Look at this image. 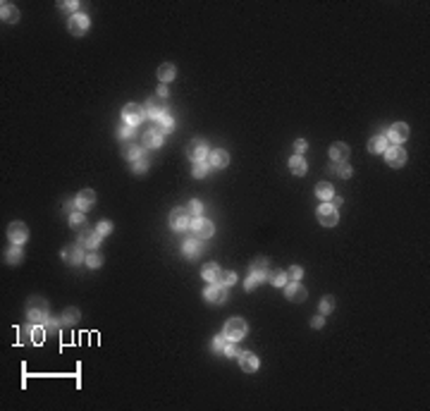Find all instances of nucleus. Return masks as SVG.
Masks as SVG:
<instances>
[{
    "label": "nucleus",
    "instance_id": "21",
    "mask_svg": "<svg viewBox=\"0 0 430 411\" xmlns=\"http://www.w3.org/2000/svg\"><path fill=\"white\" fill-rule=\"evenodd\" d=\"M330 158L335 160V163H344V160H349V146L342 144V141L332 144V146H330Z\"/></svg>",
    "mask_w": 430,
    "mask_h": 411
},
{
    "label": "nucleus",
    "instance_id": "15",
    "mask_svg": "<svg viewBox=\"0 0 430 411\" xmlns=\"http://www.w3.org/2000/svg\"><path fill=\"white\" fill-rule=\"evenodd\" d=\"M186 225H189V213H186V208H175V210L170 213V227L184 229Z\"/></svg>",
    "mask_w": 430,
    "mask_h": 411
},
{
    "label": "nucleus",
    "instance_id": "23",
    "mask_svg": "<svg viewBox=\"0 0 430 411\" xmlns=\"http://www.w3.org/2000/svg\"><path fill=\"white\" fill-rule=\"evenodd\" d=\"M285 294L289 301H304L306 299V289L299 285V282H289L287 287H285Z\"/></svg>",
    "mask_w": 430,
    "mask_h": 411
},
{
    "label": "nucleus",
    "instance_id": "35",
    "mask_svg": "<svg viewBox=\"0 0 430 411\" xmlns=\"http://www.w3.org/2000/svg\"><path fill=\"white\" fill-rule=\"evenodd\" d=\"M84 261H86V266H89V268H101V266H103V256H101V253H96V251H91Z\"/></svg>",
    "mask_w": 430,
    "mask_h": 411
},
{
    "label": "nucleus",
    "instance_id": "53",
    "mask_svg": "<svg viewBox=\"0 0 430 411\" xmlns=\"http://www.w3.org/2000/svg\"><path fill=\"white\" fill-rule=\"evenodd\" d=\"M258 282H261V280H256V277H253V275H249V280H246V282H244V287H246V292H251V289H253V287H256V285H258Z\"/></svg>",
    "mask_w": 430,
    "mask_h": 411
},
{
    "label": "nucleus",
    "instance_id": "40",
    "mask_svg": "<svg viewBox=\"0 0 430 411\" xmlns=\"http://www.w3.org/2000/svg\"><path fill=\"white\" fill-rule=\"evenodd\" d=\"M335 308V297H323L320 299V313H330Z\"/></svg>",
    "mask_w": 430,
    "mask_h": 411
},
{
    "label": "nucleus",
    "instance_id": "46",
    "mask_svg": "<svg viewBox=\"0 0 430 411\" xmlns=\"http://www.w3.org/2000/svg\"><path fill=\"white\" fill-rule=\"evenodd\" d=\"M120 137H122V139H134V127L122 124V127H120Z\"/></svg>",
    "mask_w": 430,
    "mask_h": 411
},
{
    "label": "nucleus",
    "instance_id": "6",
    "mask_svg": "<svg viewBox=\"0 0 430 411\" xmlns=\"http://www.w3.org/2000/svg\"><path fill=\"white\" fill-rule=\"evenodd\" d=\"M77 244L82 247V249H91V251H96L98 249V244H101V234L96 232V229H79V239H77Z\"/></svg>",
    "mask_w": 430,
    "mask_h": 411
},
{
    "label": "nucleus",
    "instance_id": "38",
    "mask_svg": "<svg viewBox=\"0 0 430 411\" xmlns=\"http://www.w3.org/2000/svg\"><path fill=\"white\" fill-rule=\"evenodd\" d=\"M335 172L340 175L342 180H347V177H351V167L347 165V160H344V163H335Z\"/></svg>",
    "mask_w": 430,
    "mask_h": 411
},
{
    "label": "nucleus",
    "instance_id": "20",
    "mask_svg": "<svg viewBox=\"0 0 430 411\" xmlns=\"http://www.w3.org/2000/svg\"><path fill=\"white\" fill-rule=\"evenodd\" d=\"M182 251H184V256H189V258H196V256H201V251H204V244L199 242V237H191V239L184 242Z\"/></svg>",
    "mask_w": 430,
    "mask_h": 411
},
{
    "label": "nucleus",
    "instance_id": "44",
    "mask_svg": "<svg viewBox=\"0 0 430 411\" xmlns=\"http://www.w3.org/2000/svg\"><path fill=\"white\" fill-rule=\"evenodd\" d=\"M301 275H304V268H301V266H292V268L287 270V277H289L292 282H299V280H301Z\"/></svg>",
    "mask_w": 430,
    "mask_h": 411
},
{
    "label": "nucleus",
    "instance_id": "36",
    "mask_svg": "<svg viewBox=\"0 0 430 411\" xmlns=\"http://www.w3.org/2000/svg\"><path fill=\"white\" fill-rule=\"evenodd\" d=\"M43 340H45V328L43 325H34V330H31V342L41 344Z\"/></svg>",
    "mask_w": 430,
    "mask_h": 411
},
{
    "label": "nucleus",
    "instance_id": "2",
    "mask_svg": "<svg viewBox=\"0 0 430 411\" xmlns=\"http://www.w3.org/2000/svg\"><path fill=\"white\" fill-rule=\"evenodd\" d=\"M122 117H124V124L139 127V124L143 122V117H146V108L139 105V103H127L124 110H122Z\"/></svg>",
    "mask_w": 430,
    "mask_h": 411
},
{
    "label": "nucleus",
    "instance_id": "8",
    "mask_svg": "<svg viewBox=\"0 0 430 411\" xmlns=\"http://www.w3.org/2000/svg\"><path fill=\"white\" fill-rule=\"evenodd\" d=\"M7 239L12 242V244H17V247H22L24 242L29 239V229L24 223H12L10 227H7Z\"/></svg>",
    "mask_w": 430,
    "mask_h": 411
},
{
    "label": "nucleus",
    "instance_id": "43",
    "mask_svg": "<svg viewBox=\"0 0 430 411\" xmlns=\"http://www.w3.org/2000/svg\"><path fill=\"white\" fill-rule=\"evenodd\" d=\"M20 258H22V247L15 244V247L7 251V261H10V263H20Z\"/></svg>",
    "mask_w": 430,
    "mask_h": 411
},
{
    "label": "nucleus",
    "instance_id": "55",
    "mask_svg": "<svg viewBox=\"0 0 430 411\" xmlns=\"http://www.w3.org/2000/svg\"><path fill=\"white\" fill-rule=\"evenodd\" d=\"M158 96H160V98H167V86H160V89H158Z\"/></svg>",
    "mask_w": 430,
    "mask_h": 411
},
{
    "label": "nucleus",
    "instance_id": "47",
    "mask_svg": "<svg viewBox=\"0 0 430 411\" xmlns=\"http://www.w3.org/2000/svg\"><path fill=\"white\" fill-rule=\"evenodd\" d=\"M225 351L227 356H239V347H237V342H229V344H225Z\"/></svg>",
    "mask_w": 430,
    "mask_h": 411
},
{
    "label": "nucleus",
    "instance_id": "32",
    "mask_svg": "<svg viewBox=\"0 0 430 411\" xmlns=\"http://www.w3.org/2000/svg\"><path fill=\"white\" fill-rule=\"evenodd\" d=\"M158 124H160V132H163V134H170V132L175 129V117H172V113L163 115L158 120Z\"/></svg>",
    "mask_w": 430,
    "mask_h": 411
},
{
    "label": "nucleus",
    "instance_id": "41",
    "mask_svg": "<svg viewBox=\"0 0 430 411\" xmlns=\"http://www.w3.org/2000/svg\"><path fill=\"white\" fill-rule=\"evenodd\" d=\"M132 170H134V175H143V172L148 170V160L143 158V156H141V158H136V160H134V167H132Z\"/></svg>",
    "mask_w": 430,
    "mask_h": 411
},
{
    "label": "nucleus",
    "instance_id": "56",
    "mask_svg": "<svg viewBox=\"0 0 430 411\" xmlns=\"http://www.w3.org/2000/svg\"><path fill=\"white\" fill-rule=\"evenodd\" d=\"M330 201H332V206H335V208H337V206H342V196H332V199H330Z\"/></svg>",
    "mask_w": 430,
    "mask_h": 411
},
{
    "label": "nucleus",
    "instance_id": "29",
    "mask_svg": "<svg viewBox=\"0 0 430 411\" xmlns=\"http://www.w3.org/2000/svg\"><path fill=\"white\" fill-rule=\"evenodd\" d=\"M316 196H318V199H323V201H330V199L335 196L332 184H330V182H318L316 184Z\"/></svg>",
    "mask_w": 430,
    "mask_h": 411
},
{
    "label": "nucleus",
    "instance_id": "37",
    "mask_svg": "<svg viewBox=\"0 0 430 411\" xmlns=\"http://www.w3.org/2000/svg\"><path fill=\"white\" fill-rule=\"evenodd\" d=\"M205 172H208V165H205L204 160H196V163H194V167H191V175L201 180V177H205Z\"/></svg>",
    "mask_w": 430,
    "mask_h": 411
},
{
    "label": "nucleus",
    "instance_id": "18",
    "mask_svg": "<svg viewBox=\"0 0 430 411\" xmlns=\"http://www.w3.org/2000/svg\"><path fill=\"white\" fill-rule=\"evenodd\" d=\"M62 258L67 261L69 266H79L82 258H84L82 247H79V244H69V247H65V249H62Z\"/></svg>",
    "mask_w": 430,
    "mask_h": 411
},
{
    "label": "nucleus",
    "instance_id": "30",
    "mask_svg": "<svg viewBox=\"0 0 430 411\" xmlns=\"http://www.w3.org/2000/svg\"><path fill=\"white\" fill-rule=\"evenodd\" d=\"M306 167H308V165H306L304 156H292V158H289V170H292L294 175H299V177L306 175Z\"/></svg>",
    "mask_w": 430,
    "mask_h": 411
},
{
    "label": "nucleus",
    "instance_id": "4",
    "mask_svg": "<svg viewBox=\"0 0 430 411\" xmlns=\"http://www.w3.org/2000/svg\"><path fill=\"white\" fill-rule=\"evenodd\" d=\"M225 335L229 342H239V340H244V335H246V323L242 318H229L225 323Z\"/></svg>",
    "mask_w": 430,
    "mask_h": 411
},
{
    "label": "nucleus",
    "instance_id": "51",
    "mask_svg": "<svg viewBox=\"0 0 430 411\" xmlns=\"http://www.w3.org/2000/svg\"><path fill=\"white\" fill-rule=\"evenodd\" d=\"M62 210H65V213H69V215H72V213H77V210H79V208H77V201H67V204L62 206Z\"/></svg>",
    "mask_w": 430,
    "mask_h": 411
},
{
    "label": "nucleus",
    "instance_id": "3",
    "mask_svg": "<svg viewBox=\"0 0 430 411\" xmlns=\"http://www.w3.org/2000/svg\"><path fill=\"white\" fill-rule=\"evenodd\" d=\"M316 218H318V223H320V225H325V227H335V225H337V220H340V213H337V208H335V206H330V201H325L323 206H318Z\"/></svg>",
    "mask_w": 430,
    "mask_h": 411
},
{
    "label": "nucleus",
    "instance_id": "50",
    "mask_svg": "<svg viewBox=\"0 0 430 411\" xmlns=\"http://www.w3.org/2000/svg\"><path fill=\"white\" fill-rule=\"evenodd\" d=\"M225 335H220V337H215V340H213V351H223V349H225Z\"/></svg>",
    "mask_w": 430,
    "mask_h": 411
},
{
    "label": "nucleus",
    "instance_id": "12",
    "mask_svg": "<svg viewBox=\"0 0 430 411\" xmlns=\"http://www.w3.org/2000/svg\"><path fill=\"white\" fill-rule=\"evenodd\" d=\"M141 144H143V148H160L163 146V132H160L158 127H153V129H146L143 134H141Z\"/></svg>",
    "mask_w": 430,
    "mask_h": 411
},
{
    "label": "nucleus",
    "instance_id": "49",
    "mask_svg": "<svg viewBox=\"0 0 430 411\" xmlns=\"http://www.w3.org/2000/svg\"><path fill=\"white\" fill-rule=\"evenodd\" d=\"M60 325H62V323H60V320H53V318H48L43 323V328L45 330H50V332H55V330H60Z\"/></svg>",
    "mask_w": 430,
    "mask_h": 411
},
{
    "label": "nucleus",
    "instance_id": "25",
    "mask_svg": "<svg viewBox=\"0 0 430 411\" xmlns=\"http://www.w3.org/2000/svg\"><path fill=\"white\" fill-rule=\"evenodd\" d=\"M122 153H124V158H129V160L141 158V148H139V141H136V139H127V141H124V148H122Z\"/></svg>",
    "mask_w": 430,
    "mask_h": 411
},
{
    "label": "nucleus",
    "instance_id": "7",
    "mask_svg": "<svg viewBox=\"0 0 430 411\" xmlns=\"http://www.w3.org/2000/svg\"><path fill=\"white\" fill-rule=\"evenodd\" d=\"M204 297L210 301V304H225L227 301V289L225 285H220V282H213V285H208L204 292Z\"/></svg>",
    "mask_w": 430,
    "mask_h": 411
},
{
    "label": "nucleus",
    "instance_id": "34",
    "mask_svg": "<svg viewBox=\"0 0 430 411\" xmlns=\"http://www.w3.org/2000/svg\"><path fill=\"white\" fill-rule=\"evenodd\" d=\"M186 213L191 215V218H201V213H204V204L201 201H189V206H186Z\"/></svg>",
    "mask_w": 430,
    "mask_h": 411
},
{
    "label": "nucleus",
    "instance_id": "11",
    "mask_svg": "<svg viewBox=\"0 0 430 411\" xmlns=\"http://www.w3.org/2000/svg\"><path fill=\"white\" fill-rule=\"evenodd\" d=\"M191 229H194V237H199V239H208V237H213V232H215L213 223L205 220V218H194Z\"/></svg>",
    "mask_w": 430,
    "mask_h": 411
},
{
    "label": "nucleus",
    "instance_id": "17",
    "mask_svg": "<svg viewBox=\"0 0 430 411\" xmlns=\"http://www.w3.org/2000/svg\"><path fill=\"white\" fill-rule=\"evenodd\" d=\"M385 153H387V165H389V167H402V165L407 163V151H404V148H397V146H394V148H387Z\"/></svg>",
    "mask_w": 430,
    "mask_h": 411
},
{
    "label": "nucleus",
    "instance_id": "16",
    "mask_svg": "<svg viewBox=\"0 0 430 411\" xmlns=\"http://www.w3.org/2000/svg\"><path fill=\"white\" fill-rule=\"evenodd\" d=\"M409 137V127L404 122H394L392 127H389V132H387V139L389 141H394V144H402V141H407Z\"/></svg>",
    "mask_w": 430,
    "mask_h": 411
},
{
    "label": "nucleus",
    "instance_id": "48",
    "mask_svg": "<svg viewBox=\"0 0 430 411\" xmlns=\"http://www.w3.org/2000/svg\"><path fill=\"white\" fill-rule=\"evenodd\" d=\"M306 148H308V144H306L304 139H296V144H294L296 156H304V153H306Z\"/></svg>",
    "mask_w": 430,
    "mask_h": 411
},
{
    "label": "nucleus",
    "instance_id": "39",
    "mask_svg": "<svg viewBox=\"0 0 430 411\" xmlns=\"http://www.w3.org/2000/svg\"><path fill=\"white\" fill-rule=\"evenodd\" d=\"M234 282H237V273H234V270H223V275H220V285L229 287V285H234Z\"/></svg>",
    "mask_w": 430,
    "mask_h": 411
},
{
    "label": "nucleus",
    "instance_id": "52",
    "mask_svg": "<svg viewBox=\"0 0 430 411\" xmlns=\"http://www.w3.org/2000/svg\"><path fill=\"white\" fill-rule=\"evenodd\" d=\"M77 318H79V313H77V311H74V308H69V311H67V316H65V318H62V320H65V323H69V325H72V323H74V320H77Z\"/></svg>",
    "mask_w": 430,
    "mask_h": 411
},
{
    "label": "nucleus",
    "instance_id": "10",
    "mask_svg": "<svg viewBox=\"0 0 430 411\" xmlns=\"http://www.w3.org/2000/svg\"><path fill=\"white\" fill-rule=\"evenodd\" d=\"M186 156L194 160H204L208 156V148H205V141L204 139H191L189 144H186Z\"/></svg>",
    "mask_w": 430,
    "mask_h": 411
},
{
    "label": "nucleus",
    "instance_id": "31",
    "mask_svg": "<svg viewBox=\"0 0 430 411\" xmlns=\"http://www.w3.org/2000/svg\"><path fill=\"white\" fill-rule=\"evenodd\" d=\"M268 280H270V285H275V287H285V285H287V273L280 270V268L268 270Z\"/></svg>",
    "mask_w": 430,
    "mask_h": 411
},
{
    "label": "nucleus",
    "instance_id": "26",
    "mask_svg": "<svg viewBox=\"0 0 430 411\" xmlns=\"http://www.w3.org/2000/svg\"><path fill=\"white\" fill-rule=\"evenodd\" d=\"M0 12H2V22L15 24L20 20V12H17V7H15L12 2H2V5H0Z\"/></svg>",
    "mask_w": 430,
    "mask_h": 411
},
{
    "label": "nucleus",
    "instance_id": "27",
    "mask_svg": "<svg viewBox=\"0 0 430 411\" xmlns=\"http://www.w3.org/2000/svg\"><path fill=\"white\" fill-rule=\"evenodd\" d=\"M201 275H204V280H208V282H220V275H223V270L218 268V263H205L204 270H201Z\"/></svg>",
    "mask_w": 430,
    "mask_h": 411
},
{
    "label": "nucleus",
    "instance_id": "24",
    "mask_svg": "<svg viewBox=\"0 0 430 411\" xmlns=\"http://www.w3.org/2000/svg\"><path fill=\"white\" fill-rule=\"evenodd\" d=\"M387 148H389V146H387L385 134H375V137L368 141V151H370V153H385Z\"/></svg>",
    "mask_w": 430,
    "mask_h": 411
},
{
    "label": "nucleus",
    "instance_id": "33",
    "mask_svg": "<svg viewBox=\"0 0 430 411\" xmlns=\"http://www.w3.org/2000/svg\"><path fill=\"white\" fill-rule=\"evenodd\" d=\"M69 225H72L74 229H84V225H86V218H84V213H82V210L72 213V215H69Z\"/></svg>",
    "mask_w": 430,
    "mask_h": 411
},
{
    "label": "nucleus",
    "instance_id": "1",
    "mask_svg": "<svg viewBox=\"0 0 430 411\" xmlns=\"http://www.w3.org/2000/svg\"><path fill=\"white\" fill-rule=\"evenodd\" d=\"M26 316H29V320H31L34 325H43L45 320H48V304H45V299H41V297L31 299Z\"/></svg>",
    "mask_w": 430,
    "mask_h": 411
},
{
    "label": "nucleus",
    "instance_id": "22",
    "mask_svg": "<svg viewBox=\"0 0 430 411\" xmlns=\"http://www.w3.org/2000/svg\"><path fill=\"white\" fill-rule=\"evenodd\" d=\"M251 275H253L256 280H263V277H268V258L258 256V258L251 263Z\"/></svg>",
    "mask_w": 430,
    "mask_h": 411
},
{
    "label": "nucleus",
    "instance_id": "28",
    "mask_svg": "<svg viewBox=\"0 0 430 411\" xmlns=\"http://www.w3.org/2000/svg\"><path fill=\"white\" fill-rule=\"evenodd\" d=\"M177 77V67L172 65V62H165V65H160L158 67V79L160 82H172Z\"/></svg>",
    "mask_w": 430,
    "mask_h": 411
},
{
    "label": "nucleus",
    "instance_id": "42",
    "mask_svg": "<svg viewBox=\"0 0 430 411\" xmlns=\"http://www.w3.org/2000/svg\"><path fill=\"white\" fill-rule=\"evenodd\" d=\"M58 7H60L62 12H74V15H77L79 2H74V0H65V2H58Z\"/></svg>",
    "mask_w": 430,
    "mask_h": 411
},
{
    "label": "nucleus",
    "instance_id": "45",
    "mask_svg": "<svg viewBox=\"0 0 430 411\" xmlns=\"http://www.w3.org/2000/svg\"><path fill=\"white\" fill-rule=\"evenodd\" d=\"M96 232H98L101 237H105V234H110V232H113V223H110V220H103V223H101V225L96 227Z\"/></svg>",
    "mask_w": 430,
    "mask_h": 411
},
{
    "label": "nucleus",
    "instance_id": "14",
    "mask_svg": "<svg viewBox=\"0 0 430 411\" xmlns=\"http://www.w3.org/2000/svg\"><path fill=\"white\" fill-rule=\"evenodd\" d=\"M227 163H229V156H227V151H223V148H215V151L208 153V167L223 170V167H227Z\"/></svg>",
    "mask_w": 430,
    "mask_h": 411
},
{
    "label": "nucleus",
    "instance_id": "13",
    "mask_svg": "<svg viewBox=\"0 0 430 411\" xmlns=\"http://www.w3.org/2000/svg\"><path fill=\"white\" fill-rule=\"evenodd\" d=\"M77 208L84 213V210H89V208H93V204H96V191L93 189H82L79 194H77Z\"/></svg>",
    "mask_w": 430,
    "mask_h": 411
},
{
    "label": "nucleus",
    "instance_id": "54",
    "mask_svg": "<svg viewBox=\"0 0 430 411\" xmlns=\"http://www.w3.org/2000/svg\"><path fill=\"white\" fill-rule=\"evenodd\" d=\"M323 323H325V320H323V316H316V318L311 320V325H313V328H323Z\"/></svg>",
    "mask_w": 430,
    "mask_h": 411
},
{
    "label": "nucleus",
    "instance_id": "5",
    "mask_svg": "<svg viewBox=\"0 0 430 411\" xmlns=\"http://www.w3.org/2000/svg\"><path fill=\"white\" fill-rule=\"evenodd\" d=\"M143 108H146V117H151V120H156V122H158L165 113H170V110H167V101L160 98V96H151Z\"/></svg>",
    "mask_w": 430,
    "mask_h": 411
},
{
    "label": "nucleus",
    "instance_id": "19",
    "mask_svg": "<svg viewBox=\"0 0 430 411\" xmlns=\"http://www.w3.org/2000/svg\"><path fill=\"white\" fill-rule=\"evenodd\" d=\"M239 366H242V370L253 373V370L258 368V356L251 354V351H239Z\"/></svg>",
    "mask_w": 430,
    "mask_h": 411
},
{
    "label": "nucleus",
    "instance_id": "9",
    "mask_svg": "<svg viewBox=\"0 0 430 411\" xmlns=\"http://www.w3.org/2000/svg\"><path fill=\"white\" fill-rule=\"evenodd\" d=\"M67 29L69 34H74V36H82L86 29H89V17L84 15V12H77V15H72L67 22Z\"/></svg>",
    "mask_w": 430,
    "mask_h": 411
}]
</instances>
